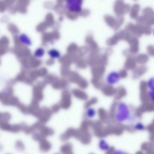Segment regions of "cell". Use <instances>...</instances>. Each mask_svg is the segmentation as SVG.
Listing matches in <instances>:
<instances>
[{"instance_id":"obj_23","label":"cell","mask_w":154,"mask_h":154,"mask_svg":"<svg viewBox=\"0 0 154 154\" xmlns=\"http://www.w3.org/2000/svg\"><path fill=\"white\" fill-rule=\"evenodd\" d=\"M148 52L151 56H154V47L152 46L148 47Z\"/></svg>"},{"instance_id":"obj_9","label":"cell","mask_w":154,"mask_h":154,"mask_svg":"<svg viewBox=\"0 0 154 154\" xmlns=\"http://www.w3.org/2000/svg\"><path fill=\"white\" fill-rule=\"evenodd\" d=\"M69 104V100L68 96L65 94H63L61 101L60 105L63 108H67Z\"/></svg>"},{"instance_id":"obj_18","label":"cell","mask_w":154,"mask_h":154,"mask_svg":"<svg viewBox=\"0 0 154 154\" xmlns=\"http://www.w3.org/2000/svg\"><path fill=\"white\" fill-rule=\"evenodd\" d=\"M99 147L100 148L104 150H106L108 149V145L107 143L104 140H101L99 143Z\"/></svg>"},{"instance_id":"obj_5","label":"cell","mask_w":154,"mask_h":154,"mask_svg":"<svg viewBox=\"0 0 154 154\" xmlns=\"http://www.w3.org/2000/svg\"><path fill=\"white\" fill-rule=\"evenodd\" d=\"M38 141L39 143V149L41 151L47 152L49 151L51 149L52 144L46 138H42Z\"/></svg>"},{"instance_id":"obj_7","label":"cell","mask_w":154,"mask_h":154,"mask_svg":"<svg viewBox=\"0 0 154 154\" xmlns=\"http://www.w3.org/2000/svg\"><path fill=\"white\" fill-rule=\"evenodd\" d=\"M140 9V6L138 5L135 4L133 6L130 11V16L132 19L135 20L137 19Z\"/></svg>"},{"instance_id":"obj_13","label":"cell","mask_w":154,"mask_h":154,"mask_svg":"<svg viewBox=\"0 0 154 154\" xmlns=\"http://www.w3.org/2000/svg\"><path fill=\"white\" fill-rule=\"evenodd\" d=\"M17 107L20 111L23 114H29L28 106L21 103Z\"/></svg>"},{"instance_id":"obj_24","label":"cell","mask_w":154,"mask_h":154,"mask_svg":"<svg viewBox=\"0 0 154 154\" xmlns=\"http://www.w3.org/2000/svg\"><path fill=\"white\" fill-rule=\"evenodd\" d=\"M153 34H154V30H153Z\"/></svg>"},{"instance_id":"obj_11","label":"cell","mask_w":154,"mask_h":154,"mask_svg":"<svg viewBox=\"0 0 154 154\" xmlns=\"http://www.w3.org/2000/svg\"><path fill=\"white\" fill-rule=\"evenodd\" d=\"M143 15L146 17L154 16V11L150 8H146L143 11Z\"/></svg>"},{"instance_id":"obj_20","label":"cell","mask_w":154,"mask_h":154,"mask_svg":"<svg viewBox=\"0 0 154 154\" xmlns=\"http://www.w3.org/2000/svg\"><path fill=\"white\" fill-rule=\"evenodd\" d=\"M60 107H61L59 104H56L53 105L51 107L50 109L53 114L59 111Z\"/></svg>"},{"instance_id":"obj_8","label":"cell","mask_w":154,"mask_h":154,"mask_svg":"<svg viewBox=\"0 0 154 154\" xmlns=\"http://www.w3.org/2000/svg\"><path fill=\"white\" fill-rule=\"evenodd\" d=\"M44 95L41 89L36 88L33 92V99L40 102L44 99Z\"/></svg>"},{"instance_id":"obj_19","label":"cell","mask_w":154,"mask_h":154,"mask_svg":"<svg viewBox=\"0 0 154 154\" xmlns=\"http://www.w3.org/2000/svg\"><path fill=\"white\" fill-rule=\"evenodd\" d=\"M49 55L53 58H58L59 56V54L58 51L55 50H52L49 51Z\"/></svg>"},{"instance_id":"obj_15","label":"cell","mask_w":154,"mask_h":154,"mask_svg":"<svg viewBox=\"0 0 154 154\" xmlns=\"http://www.w3.org/2000/svg\"><path fill=\"white\" fill-rule=\"evenodd\" d=\"M86 114L88 118H92L95 116L96 114V111L92 108H89L87 110Z\"/></svg>"},{"instance_id":"obj_25","label":"cell","mask_w":154,"mask_h":154,"mask_svg":"<svg viewBox=\"0 0 154 154\" xmlns=\"http://www.w3.org/2000/svg\"><path fill=\"white\" fill-rule=\"evenodd\" d=\"M135 1H136V0H135Z\"/></svg>"},{"instance_id":"obj_3","label":"cell","mask_w":154,"mask_h":154,"mask_svg":"<svg viewBox=\"0 0 154 154\" xmlns=\"http://www.w3.org/2000/svg\"><path fill=\"white\" fill-rule=\"evenodd\" d=\"M39 102V101L33 98L30 105L28 106L29 114H31L38 118L41 110Z\"/></svg>"},{"instance_id":"obj_22","label":"cell","mask_w":154,"mask_h":154,"mask_svg":"<svg viewBox=\"0 0 154 154\" xmlns=\"http://www.w3.org/2000/svg\"><path fill=\"white\" fill-rule=\"evenodd\" d=\"M44 50L41 49H38L35 52V55L38 57L42 56L44 54Z\"/></svg>"},{"instance_id":"obj_16","label":"cell","mask_w":154,"mask_h":154,"mask_svg":"<svg viewBox=\"0 0 154 154\" xmlns=\"http://www.w3.org/2000/svg\"><path fill=\"white\" fill-rule=\"evenodd\" d=\"M146 87L148 90L154 89V77L150 79L146 83Z\"/></svg>"},{"instance_id":"obj_1","label":"cell","mask_w":154,"mask_h":154,"mask_svg":"<svg viewBox=\"0 0 154 154\" xmlns=\"http://www.w3.org/2000/svg\"><path fill=\"white\" fill-rule=\"evenodd\" d=\"M114 119L118 123L125 124L134 121V117L129 106L126 103L120 102L116 106Z\"/></svg>"},{"instance_id":"obj_21","label":"cell","mask_w":154,"mask_h":154,"mask_svg":"<svg viewBox=\"0 0 154 154\" xmlns=\"http://www.w3.org/2000/svg\"><path fill=\"white\" fill-rule=\"evenodd\" d=\"M147 95L151 101L154 103V89L149 90L147 92Z\"/></svg>"},{"instance_id":"obj_6","label":"cell","mask_w":154,"mask_h":154,"mask_svg":"<svg viewBox=\"0 0 154 154\" xmlns=\"http://www.w3.org/2000/svg\"><path fill=\"white\" fill-rule=\"evenodd\" d=\"M39 133L43 137H46L52 136L54 133V130L51 128L46 126L44 125L39 131Z\"/></svg>"},{"instance_id":"obj_4","label":"cell","mask_w":154,"mask_h":154,"mask_svg":"<svg viewBox=\"0 0 154 154\" xmlns=\"http://www.w3.org/2000/svg\"><path fill=\"white\" fill-rule=\"evenodd\" d=\"M53 114L50 109L47 107H43L41 108L40 115L38 118V121L45 124L50 120Z\"/></svg>"},{"instance_id":"obj_12","label":"cell","mask_w":154,"mask_h":154,"mask_svg":"<svg viewBox=\"0 0 154 154\" xmlns=\"http://www.w3.org/2000/svg\"><path fill=\"white\" fill-rule=\"evenodd\" d=\"M17 149L19 151H23L25 149V146L21 140H18L16 142L15 145Z\"/></svg>"},{"instance_id":"obj_2","label":"cell","mask_w":154,"mask_h":154,"mask_svg":"<svg viewBox=\"0 0 154 154\" xmlns=\"http://www.w3.org/2000/svg\"><path fill=\"white\" fill-rule=\"evenodd\" d=\"M83 0H66L65 6L69 12L78 14L82 10Z\"/></svg>"},{"instance_id":"obj_14","label":"cell","mask_w":154,"mask_h":154,"mask_svg":"<svg viewBox=\"0 0 154 154\" xmlns=\"http://www.w3.org/2000/svg\"><path fill=\"white\" fill-rule=\"evenodd\" d=\"M134 128L136 131H141L144 129L145 126L142 123L138 122L134 124Z\"/></svg>"},{"instance_id":"obj_17","label":"cell","mask_w":154,"mask_h":154,"mask_svg":"<svg viewBox=\"0 0 154 154\" xmlns=\"http://www.w3.org/2000/svg\"><path fill=\"white\" fill-rule=\"evenodd\" d=\"M21 40L24 44L29 45L30 44V41L28 37L26 35H22L20 37Z\"/></svg>"},{"instance_id":"obj_10","label":"cell","mask_w":154,"mask_h":154,"mask_svg":"<svg viewBox=\"0 0 154 154\" xmlns=\"http://www.w3.org/2000/svg\"><path fill=\"white\" fill-rule=\"evenodd\" d=\"M11 118V115L8 112L1 113L0 114V122H9Z\"/></svg>"}]
</instances>
